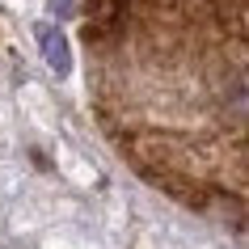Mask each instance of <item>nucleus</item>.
I'll use <instances>...</instances> for the list:
<instances>
[{"instance_id": "1", "label": "nucleus", "mask_w": 249, "mask_h": 249, "mask_svg": "<svg viewBox=\"0 0 249 249\" xmlns=\"http://www.w3.org/2000/svg\"><path fill=\"white\" fill-rule=\"evenodd\" d=\"M38 42H42V55H47V64L59 72V76H68V68H72V55H68V42L59 30L51 26H38Z\"/></svg>"}]
</instances>
